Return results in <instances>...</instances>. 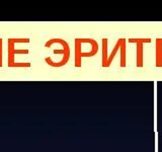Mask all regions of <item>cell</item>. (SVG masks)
I'll return each mask as SVG.
<instances>
[{"label":"cell","mask_w":162,"mask_h":152,"mask_svg":"<svg viewBox=\"0 0 162 152\" xmlns=\"http://www.w3.org/2000/svg\"><path fill=\"white\" fill-rule=\"evenodd\" d=\"M1 45H3V40L0 38V46H1Z\"/></svg>","instance_id":"obj_6"},{"label":"cell","mask_w":162,"mask_h":152,"mask_svg":"<svg viewBox=\"0 0 162 152\" xmlns=\"http://www.w3.org/2000/svg\"><path fill=\"white\" fill-rule=\"evenodd\" d=\"M16 43H30V39L26 38H11L8 39V67L18 68L14 61V56L17 54H29V50H16L15 44Z\"/></svg>","instance_id":"obj_1"},{"label":"cell","mask_w":162,"mask_h":152,"mask_svg":"<svg viewBox=\"0 0 162 152\" xmlns=\"http://www.w3.org/2000/svg\"><path fill=\"white\" fill-rule=\"evenodd\" d=\"M136 66L138 68L144 67V45H136Z\"/></svg>","instance_id":"obj_3"},{"label":"cell","mask_w":162,"mask_h":152,"mask_svg":"<svg viewBox=\"0 0 162 152\" xmlns=\"http://www.w3.org/2000/svg\"><path fill=\"white\" fill-rule=\"evenodd\" d=\"M102 45V54H101V67L107 68V47H108V40L107 38L101 40Z\"/></svg>","instance_id":"obj_4"},{"label":"cell","mask_w":162,"mask_h":152,"mask_svg":"<svg viewBox=\"0 0 162 152\" xmlns=\"http://www.w3.org/2000/svg\"><path fill=\"white\" fill-rule=\"evenodd\" d=\"M155 65L157 68L162 67V38L155 40Z\"/></svg>","instance_id":"obj_2"},{"label":"cell","mask_w":162,"mask_h":152,"mask_svg":"<svg viewBox=\"0 0 162 152\" xmlns=\"http://www.w3.org/2000/svg\"><path fill=\"white\" fill-rule=\"evenodd\" d=\"M152 40L150 38H131L129 39V43L131 44H149V43H151Z\"/></svg>","instance_id":"obj_5"}]
</instances>
